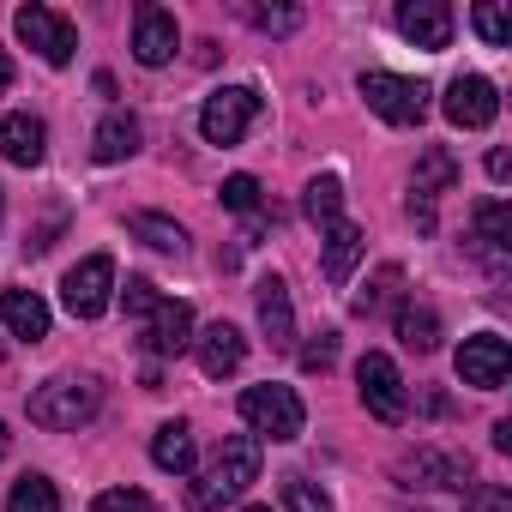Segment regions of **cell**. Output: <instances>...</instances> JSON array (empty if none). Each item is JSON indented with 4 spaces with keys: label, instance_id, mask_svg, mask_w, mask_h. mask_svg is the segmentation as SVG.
<instances>
[{
    "label": "cell",
    "instance_id": "cell-13",
    "mask_svg": "<svg viewBox=\"0 0 512 512\" xmlns=\"http://www.w3.org/2000/svg\"><path fill=\"white\" fill-rule=\"evenodd\" d=\"M446 121L452 127H488L494 115H500V91L482 79V73H458L452 85H446Z\"/></svg>",
    "mask_w": 512,
    "mask_h": 512
},
{
    "label": "cell",
    "instance_id": "cell-32",
    "mask_svg": "<svg viewBox=\"0 0 512 512\" xmlns=\"http://www.w3.org/2000/svg\"><path fill=\"white\" fill-rule=\"evenodd\" d=\"M121 302H127V320L139 326V320H145V314H151V308L163 302V290H157L151 278H127V290H121Z\"/></svg>",
    "mask_w": 512,
    "mask_h": 512
},
{
    "label": "cell",
    "instance_id": "cell-15",
    "mask_svg": "<svg viewBox=\"0 0 512 512\" xmlns=\"http://www.w3.org/2000/svg\"><path fill=\"white\" fill-rule=\"evenodd\" d=\"M398 31H404L416 49L440 55V49L452 43V7H446V0H404V7H398Z\"/></svg>",
    "mask_w": 512,
    "mask_h": 512
},
{
    "label": "cell",
    "instance_id": "cell-41",
    "mask_svg": "<svg viewBox=\"0 0 512 512\" xmlns=\"http://www.w3.org/2000/svg\"><path fill=\"white\" fill-rule=\"evenodd\" d=\"M247 512H272V506H247Z\"/></svg>",
    "mask_w": 512,
    "mask_h": 512
},
{
    "label": "cell",
    "instance_id": "cell-18",
    "mask_svg": "<svg viewBox=\"0 0 512 512\" xmlns=\"http://www.w3.org/2000/svg\"><path fill=\"white\" fill-rule=\"evenodd\" d=\"M43 151H49V127H43L31 109H19V115L0 121V157H7V163L37 169V163H43Z\"/></svg>",
    "mask_w": 512,
    "mask_h": 512
},
{
    "label": "cell",
    "instance_id": "cell-27",
    "mask_svg": "<svg viewBox=\"0 0 512 512\" xmlns=\"http://www.w3.org/2000/svg\"><path fill=\"white\" fill-rule=\"evenodd\" d=\"M398 290H404V272H398V266H380V272H374V284H368L362 296H350V314H362V320H368V314L392 308V302H398Z\"/></svg>",
    "mask_w": 512,
    "mask_h": 512
},
{
    "label": "cell",
    "instance_id": "cell-35",
    "mask_svg": "<svg viewBox=\"0 0 512 512\" xmlns=\"http://www.w3.org/2000/svg\"><path fill=\"white\" fill-rule=\"evenodd\" d=\"M223 205L229 211H260V181H253V175H229L223 181Z\"/></svg>",
    "mask_w": 512,
    "mask_h": 512
},
{
    "label": "cell",
    "instance_id": "cell-6",
    "mask_svg": "<svg viewBox=\"0 0 512 512\" xmlns=\"http://www.w3.org/2000/svg\"><path fill=\"white\" fill-rule=\"evenodd\" d=\"M13 31H19V43H25V49H37L49 67H67V61H73V49H79L73 19H67V13H55V7H19V13H13Z\"/></svg>",
    "mask_w": 512,
    "mask_h": 512
},
{
    "label": "cell",
    "instance_id": "cell-26",
    "mask_svg": "<svg viewBox=\"0 0 512 512\" xmlns=\"http://www.w3.org/2000/svg\"><path fill=\"white\" fill-rule=\"evenodd\" d=\"M133 235H139L145 247H157V253H187V229H181L175 217H163V211H139V217H133Z\"/></svg>",
    "mask_w": 512,
    "mask_h": 512
},
{
    "label": "cell",
    "instance_id": "cell-19",
    "mask_svg": "<svg viewBox=\"0 0 512 512\" xmlns=\"http://www.w3.org/2000/svg\"><path fill=\"white\" fill-rule=\"evenodd\" d=\"M0 326L25 344H43L49 338V302L37 290H0Z\"/></svg>",
    "mask_w": 512,
    "mask_h": 512
},
{
    "label": "cell",
    "instance_id": "cell-29",
    "mask_svg": "<svg viewBox=\"0 0 512 512\" xmlns=\"http://www.w3.org/2000/svg\"><path fill=\"white\" fill-rule=\"evenodd\" d=\"M470 25H476V37H482L488 49H506V43H512V13L500 7V0H482V7L470 13Z\"/></svg>",
    "mask_w": 512,
    "mask_h": 512
},
{
    "label": "cell",
    "instance_id": "cell-4",
    "mask_svg": "<svg viewBox=\"0 0 512 512\" xmlns=\"http://www.w3.org/2000/svg\"><path fill=\"white\" fill-rule=\"evenodd\" d=\"M356 392H362V410H368L374 422H386V428H398V422L410 416L404 374H398V362L380 356V350H368V356L356 362Z\"/></svg>",
    "mask_w": 512,
    "mask_h": 512
},
{
    "label": "cell",
    "instance_id": "cell-16",
    "mask_svg": "<svg viewBox=\"0 0 512 512\" xmlns=\"http://www.w3.org/2000/svg\"><path fill=\"white\" fill-rule=\"evenodd\" d=\"M253 308H260V332L272 338V350L296 344V308H290V284L284 278H260V284H253Z\"/></svg>",
    "mask_w": 512,
    "mask_h": 512
},
{
    "label": "cell",
    "instance_id": "cell-12",
    "mask_svg": "<svg viewBox=\"0 0 512 512\" xmlns=\"http://www.w3.org/2000/svg\"><path fill=\"white\" fill-rule=\"evenodd\" d=\"M175 49H181V25H175V13H163V7H139V13H133V61H139V67H169Z\"/></svg>",
    "mask_w": 512,
    "mask_h": 512
},
{
    "label": "cell",
    "instance_id": "cell-34",
    "mask_svg": "<svg viewBox=\"0 0 512 512\" xmlns=\"http://www.w3.org/2000/svg\"><path fill=\"white\" fill-rule=\"evenodd\" d=\"M91 512H157V506H151V494H139V488H109V494H97Z\"/></svg>",
    "mask_w": 512,
    "mask_h": 512
},
{
    "label": "cell",
    "instance_id": "cell-31",
    "mask_svg": "<svg viewBox=\"0 0 512 512\" xmlns=\"http://www.w3.org/2000/svg\"><path fill=\"white\" fill-rule=\"evenodd\" d=\"M284 506H290V512H332V494L314 488L308 476H290V482H284Z\"/></svg>",
    "mask_w": 512,
    "mask_h": 512
},
{
    "label": "cell",
    "instance_id": "cell-37",
    "mask_svg": "<svg viewBox=\"0 0 512 512\" xmlns=\"http://www.w3.org/2000/svg\"><path fill=\"white\" fill-rule=\"evenodd\" d=\"M488 175H494V181H506V175H512V151H506V145H494V151H488Z\"/></svg>",
    "mask_w": 512,
    "mask_h": 512
},
{
    "label": "cell",
    "instance_id": "cell-23",
    "mask_svg": "<svg viewBox=\"0 0 512 512\" xmlns=\"http://www.w3.org/2000/svg\"><path fill=\"white\" fill-rule=\"evenodd\" d=\"M151 464L169 470V476H187L193 470V428L187 422H163L151 434Z\"/></svg>",
    "mask_w": 512,
    "mask_h": 512
},
{
    "label": "cell",
    "instance_id": "cell-30",
    "mask_svg": "<svg viewBox=\"0 0 512 512\" xmlns=\"http://www.w3.org/2000/svg\"><path fill=\"white\" fill-rule=\"evenodd\" d=\"M253 31H266V37H290L302 25V7H241Z\"/></svg>",
    "mask_w": 512,
    "mask_h": 512
},
{
    "label": "cell",
    "instance_id": "cell-7",
    "mask_svg": "<svg viewBox=\"0 0 512 512\" xmlns=\"http://www.w3.org/2000/svg\"><path fill=\"white\" fill-rule=\"evenodd\" d=\"M362 97L380 121L392 127H416L428 115V85L422 79H398V73H362Z\"/></svg>",
    "mask_w": 512,
    "mask_h": 512
},
{
    "label": "cell",
    "instance_id": "cell-38",
    "mask_svg": "<svg viewBox=\"0 0 512 512\" xmlns=\"http://www.w3.org/2000/svg\"><path fill=\"white\" fill-rule=\"evenodd\" d=\"M494 452H512V422H494Z\"/></svg>",
    "mask_w": 512,
    "mask_h": 512
},
{
    "label": "cell",
    "instance_id": "cell-2",
    "mask_svg": "<svg viewBox=\"0 0 512 512\" xmlns=\"http://www.w3.org/2000/svg\"><path fill=\"white\" fill-rule=\"evenodd\" d=\"M31 422L37 428H55V434H73V428H85L97 410H103V386L91 380V374H55V380H43L37 392H31Z\"/></svg>",
    "mask_w": 512,
    "mask_h": 512
},
{
    "label": "cell",
    "instance_id": "cell-8",
    "mask_svg": "<svg viewBox=\"0 0 512 512\" xmlns=\"http://www.w3.org/2000/svg\"><path fill=\"white\" fill-rule=\"evenodd\" d=\"M253 115H260V91H253V85H223L217 97H205L199 133L211 145H241V133L253 127Z\"/></svg>",
    "mask_w": 512,
    "mask_h": 512
},
{
    "label": "cell",
    "instance_id": "cell-1",
    "mask_svg": "<svg viewBox=\"0 0 512 512\" xmlns=\"http://www.w3.org/2000/svg\"><path fill=\"white\" fill-rule=\"evenodd\" d=\"M253 482H260V440H253V434H229V440L199 464V476L187 482V506H193V512H217V506L241 500Z\"/></svg>",
    "mask_w": 512,
    "mask_h": 512
},
{
    "label": "cell",
    "instance_id": "cell-33",
    "mask_svg": "<svg viewBox=\"0 0 512 512\" xmlns=\"http://www.w3.org/2000/svg\"><path fill=\"white\" fill-rule=\"evenodd\" d=\"M464 512H512V494L500 482H470L464 488Z\"/></svg>",
    "mask_w": 512,
    "mask_h": 512
},
{
    "label": "cell",
    "instance_id": "cell-22",
    "mask_svg": "<svg viewBox=\"0 0 512 512\" xmlns=\"http://www.w3.org/2000/svg\"><path fill=\"white\" fill-rule=\"evenodd\" d=\"M133 151H139V121H133L127 109H109L103 127L91 133V157H97V163H121V157H133Z\"/></svg>",
    "mask_w": 512,
    "mask_h": 512
},
{
    "label": "cell",
    "instance_id": "cell-36",
    "mask_svg": "<svg viewBox=\"0 0 512 512\" xmlns=\"http://www.w3.org/2000/svg\"><path fill=\"white\" fill-rule=\"evenodd\" d=\"M332 362H338V332H320V338L302 350V368H308V374H326Z\"/></svg>",
    "mask_w": 512,
    "mask_h": 512
},
{
    "label": "cell",
    "instance_id": "cell-17",
    "mask_svg": "<svg viewBox=\"0 0 512 512\" xmlns=\"http://www.w3.org/2000/svg\"><path fill=\"white\" fill-rule=\"evenodd\" d=\"M193 356H199L205 380H223V374H235V368L247 362V338H241L229 320H217V326H205V332L193 338Z\"/></svg>",
    "mask_w": 512,
    "mask_h": 512
},
{
    "label": "cell",
    "instance_id": "cell-14",
    "mask_svg": "<svg viewBox=\"0 0 512 512\" xmlns=\"http://www.w3.org/2000/svg\"><path fill=\"white\" fill-rule=\"evenodd\" d=\"M139 338H145L151 356H181V350H193V308L163 296V302L139 320Z\"/></svg>",
    "mask_w": 512,
    "mask_h": 512
},
{
    "label": "cell",
    "instance_id": "cell-11",
    "mask_svg": "<svg viewBox=\"0 0 512 512\" xmlns=\"http://www.w3.org/2000/svg\"><path fill=\"white\" fill-rule=\"evenodd\" d=\"M506 374H512V344H506L500 332H476V338L458 344V380H464V386H476V392H500Z\"/></svg>",
    "mask_w": 512,
    "mask_h": 512
},
{
    "label": "cell",
    "instance_id": "cell-5",
    "mask_svg": "<svg viewBox=\"0 0 512 512\" xmlns=\"http://www.w3.org/2000/svg\"><path fill=\"white\" fill-rule=\"evenodd\" d=\"M61 302L73 320H103L109 302H115V260L109 253H91V260H79L67 278H61Z\"/></svg>",
    "mask_w": 512,
    "mask_h": 512
},
{
    "label": "cell",
    "instance_id": "cell-25",
    "mask_svg": "<svg viewBox=\"0 0 512 512\" xmlns=\"http://www.w3.org/2000/svg\"><path fill=\"white\" fill-rule=\"evenodd\" d=\"M398 338H404L416 356L440 350V314H434V308H422V302H398Z\"/></svg>",
    "mask_w": 512,
    "mask_h": 512
},
{
    "label": "cell",
    "instance_id": "cell-3",
    "mask_svg": "<svg viewBox=\"0 0 512 512\" xmlns=\"http://www.w3.org/2000/svg\"><path fill=\"white\" fill-rule=\"evenodd\" d=\"M241 422L253 428V440H302V428H308V410H302V398H296V386H278V380H266V386H247L241 392Z\"/></svg>",
    "mask_w": 512,
    "mask_h": 512
},
{
    "label": "cell",
    "instance_id": "cell-9",
    "mask_svg": "<svg viewBox=\"0 0 512 512\" xmlns=\"http://www.w3.org/2000/svg\"><path fill=\"white\" fill-rule=\"evenodd\" d=\"M470 253L488 266L494 284H506V260H512V211H506V199H482L470 211Z\"/></svg>",
    "mask_w": 512,
    "mask_h": 512
},
{
    "label": "cell",
    "instance_id": "cell-21",
    "mask_svg": "<svg viewBox=\"0 0 512 512\" xmlns=\"http://www.w3.org/2000/svg\"><path fill=\"white\" fill-rule=\"evenodd\" d=\"M452 181H458V157H452L446 145H428V151L416 157V169H410V199L434 205V199H440Z\"/></svg>",
    "mask_w": 512,
    "mask_h": 512
},
{
    "label": "cell",
    "instance_id": "cell-10",
    "mask_svg": "<svg viewBox=\"0 0 512 512\" xmlns=\"http://www.w3.org/2000/svg\"><path fill=\"white\" fill-rule=\"evenodd\" d=\"M398 488H470V458L464 452H440V446H416L398 458Z\"/></svg>",
    "mask_w": 512,
    "mask_h": 512
},
{
    "label": "cell",
    "instance_id": "cell-39",
    "mask_svg": "<svg viewBox=\"0 0 512 512\" xmlns=\"http://www.w3.org/2000/svg\"><path fill=\"white\" fill-rule=\"evenodd\" d=\"M13 91V61H7V49H0V97Z\"/></svg>",
    "mask_w": 512,
    "mask_h": 512
},
{
    "label": "cell",
    "instance_id": "cell-40",
    "mask_svg": "<svg viewBox=\"0 0 512 512\" xmlns=\"http://www.w3.org/2000/svg\"><path fill=\"white\" fill-rule=\"evenodd\" d=\"M13 452V434H7V422H0V458H7Z\"/></svg>",
    "mask_w": 512,
    "mask_h": 512
},
{
    "label": "cell",
    "instance_id": "cell-28",
    "mask_svg": "<svg viewBox=\"0 0 512 512\" xmlns=\"http://www.w3.org/2000/svg\"><path fill=\"white\" fill-rule=\"evenodd\" d=\"M7 512H61V494L49 476H19L7 494Z\"/></svg>",
    "mask_w": 512,
    "mask_h": 512
},
{
    "label": "cell",
    "instance_id": "cell-24",
    "mask_svg": "<svg viewBox=\"0 0 512 512\" xmlns=\"http://www.w3.org/2000/svg\"><path fill=\"white\" fill-rule=\"evenodd\" d=\"M302 211H308V223L326 235L332 223H344V181L338 175H314L308 181V193H302Z\"/></svg>",
    "mask_w": 512,
    "mask_h": 512
},
{
    "label": "cell",
    "instance_id": "cell-20",
    "mask_svg": "<svg viewBox=\"0 0 512 512\" xmlns=\"http://www.w3.org/2000/svg\"><path fill=\"white\" fill-rule=\"evenodd\" d=\"M326 253H320V266H326V284H350V272H356V260H362V247H368V235L344 217V223H332L326 235Z\"/></svg>",
    "mask_w": 512,
    "mask_h": 512
}]
</instances>
